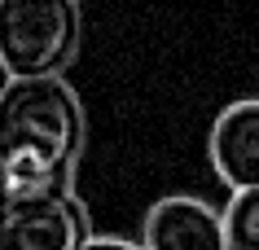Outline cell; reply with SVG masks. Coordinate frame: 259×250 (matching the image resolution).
I'll return each instance as SVG.
<instances>
[{
	"label": "cell",
	"instance_id": "3",
	"mask_svg": "<svg viewBox=\"0 0 259 250\" xmlns=\"http://www.w3.org/2000/svg\"><path fill=\"white\" fill-rule=\"evenodd\" d=\"M88 224L75 197H31L5 207L0 250H83L88 246Z\"/></svg>",
	"mask_w": 259,
	"mask_h": 250
},
{
	"label": "cell",
	"instance_id": "1",
	"mask_svg": "<svg viewBox=\"0 0 259 250\" xmlns=\"http://www.w3.org/2000/svg\"><path fill=\"white\" fill-rule=\"evenodd\" d=\"M79 149H83V106L62 75L5 83V97H0L5 207L70 193Z\"/></svg>",
	"mask_w": 259,
	"mask_h": 250
},
{
	"label": "cell",
	"instance_id": "2",
	"mask_svg": "<svg viewBox=\"0 0 259 250\" xmlns=\"http://www.w3.org/2000/svg\"><path fill=\"white\" fill-rule=\"evenodd\" d=\"M79 0H0V62L9 79L62 75L79 48Z\"/></svg>",
	"mask_w": 259,
	"mask_h": 250
},
{
	"label": "cell",
	"instance_id": "7",
	"mask_svg": "<svg viewBox=\"0 0 259 250\" xmlns=\"http://www.w3.org/2000/svg\"><path fill=\"white\" fill-rule=\"evenodd\" d=\"M83 250H145L137 241H127V237H88V246Z\"/></svg>",
	"mask_w": 259,
	"mask_h": 250
},
{
	"label": "cell",
	"instance_id": "4",
	"mask_svg": "<svg viewBox=\"0 0 259 250\" xmlns=\"http://www.w3.org/2000/svg\"><path fill=\"white\" fill-rule=\"evenodd\" d=\"M145 250H229V228L211 202L193 193L158 197L141 224Z\"/></svg>",
	"mask_w": 259,
	"mask_h": 250
},
{
	"label": "cell",
	"instance_id": "5",
	"mask_svg": "<svg viewBox=\"0 0 259 250\" xmlns=\"http://www.w3.org/2000/svg\"><path fill=\"white\" fill-rule=\"evenodd\" d=\"M211 167L229 193L259 189V97L224 106L211 123Z\"/></svg>",
	"mask_w": 259,
	"mask_h": 250
},
{
	"label": "cell",
	"instance_id": "6",
	"mask_svg": "<svg viewBox=\"0 0 259 250\" xmlns=\"http://www.w3.org/2000/svg\"><path fill=\"white\" fill-rule=\"evenodd\" d=\"M224 228H229V250H259V189L229 197Z\"/></svg>",
	"mask_w": 259,
	"mask_h": 250
}]
</instances>
